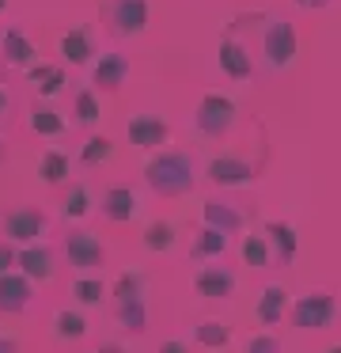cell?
Returning <instances> with one entry per match:
<instances>
[{
    "mask_svg": "<svg viewBox=\"0 0 341 353\" xmlns=\"http://www.w3.org/2000/svg\"><path fill=\"white\" fill-rule=\"evenodd\" d=\"M144 247H148V251H171L174 247V228L171 224H148V232H144Z\"/></svg>",
    "mask_w": 341,
    "mask_h": 353,
    "instance_id": "d4e9b609",
    "label": "cell"
},
{
    "mask_svg": "<svg viewBox=\"0 0 341 353\" xmlns=\"http://www.w3.org/2000/svg\"><path fill=\"white\" fill-rule=\"evenodd\" d=\"M15 266V254H12V243H0V274H8V270Z\"/></svg>",
    "mask_w": 341,
    "mask_h": 353,
    "instance_id": "e575fe53",
    "label": "cell"
},
{
    "mask_svg": "<svg viewBox=\"0 0 341 353\" xmlns=\"http://www.w3.org/2000/svg\"><path fill=\"white\" fill-rule=\"evenodd\" d=\"M269 236L277 239L280 259H285V262H292V254H296V232L288 228V224H269Z\"/></svg>",
    "mask_w": 341,
    "mask_h": 353,
    "instance_id": "484cf974",
    "label": "cell"
},
{
    "mask_svg": "<svg viewBox=\"0 0 341 353\" xmlns=\"http://www.w3.org/2000/svg\"><path fill=\"white\" fill-rule=\"evenodd\" d=\"M57 334L61 338H80L83 330H87V323H83V315H76V312H57Z\"/></svg>",
    "mask_w": 341,
    "mask_h": 353,
    "instance_id": "4316f807",
    "label": "cell"
},
{
    "mask_svg": "<svg viewBox=\"0 0 341 353\" xmlns=\"http://www.w3.org/2000/svg\"><path fill=\"white\" fill-rule=\"evenodd\" d=\"M110 23L118 34H136L148 23V4L144 0H110Z\"/></svg>",
    "mask_w": 341,
    "mask_h": 353,
    "instance_id": "ba28073f",
    "label": "cell"
},
{
    "mask_svg": "<svg viewBox=\"0 0 341 353\" xmlns=\"http://www.w3.org/2000/svg\"><path fill=\"white\" fill-rule=\"evenodd\" d=\"M129 61L125 54H103V61L95 65V88H106V92H118L125 84Z\"/></svg>",
    "mask_w": 341,
    "mask_h": 353,
    "instance_id": "8fae6325",
    "label": "cell"
},
{
    "mask_svg": "<svg viewBox=\"0 0 341 353\" xmlns=\"http://www.w3.org/2000/svg\"><path fill=\"white\" fill-rule=\"evenodd\" d=\"M242 259H247L250 266H269V247H265V239L250 236L247 243H242Z\"/></svg>",
    "mask_w": 341,
    "mask_h": 353,
    "instance_id": "83f0119b",
    "label": "cell"
},
{
    "mask_svg": "<svg viewBox=\"0 0 341 353\" xmlns=\"http://www.w3.org/2000/svg\"><path fill=\"white\" fill-rule=\"evenodd\" d=\"M30 84L42 95H57L61 88H65V72H61L57 65H30Z\"/></svg>",
    "mask_w": 341,
    "mask_h": 353,
    "instance_id": "44dd1931",
    "label": "cell"
},
{
    "mask_svg": "<svg viewBox=\"0 0 341 353\" xmlns=\"http://www.w3.org/2000/svg\"><path fill=\"white\" fill-rule=\"evenodd\" d=\"M220 69H224L231 80H247L254 65H250V54L239 46V42L224 39V42H220Z\"/></svg>",
    "mask_w": 341,
    "mask_h": 353,
    "instance_id": "7c38bea8",
    "label": "cell"
},
{
    "mask_svg": "<svg viewBox=\"0 0 341 353\" xmlns=\"http://www.w3.org/2000/svg\"><path fill=\"white\" fill-rule=\"evenodd\" d=\"M0 350H15V338H0Z\"/></svg>",
    "mask_w": 341,
    "mask_h": 353,
    "instance_id": "8d00e7d4",
    "label": "cell"
},
{
    "mask_svg": "<svg viewBox=\"0 0 341 353\" xmlns=\"http://www.w3.org/2000/svg\"><path fill=\"white\" fill-rule=\"evenodd\" d=\"M38 175H42L45 183H61V179L68 175V156L65 152H45L42 163H38Z\"/></svg>",
    "mask_w": 341,
    "mask_h": 353,
    "instance_id": "603a6c76",
    "label": "cell"
},
{
    "mask_svg": "<svg viewBox=\"0 0 341 353\" xmlns=\"http://www.w3.org/2000/svg\"><path fill=\"white\" fill-rule=\"evenodd\" d=\"M61 54H65V61L72 65H83L95 50H91V34L83 31V27H76V31H68L65 39H61Z\"/></svg>",
    "mask_w": 341,
    "mask_h": 353,
    "instance_id": "d6986e66",
    "label": "cell"
},
{
    "mask_svg": "<svg viewBox=\"0 0 341 353\" xmlns=\"http://www.w3.org/2000/svg\"><path fill=\"white\" fill-rule=\"evenodd\" d=\"M296 4H303V8H322L326 0H296Z\"/></svg>",
    "mask_w": 341,
    "mask_h": 353,
    "instance_id": "d590c367",
    "label": "cell"
},
{
    "mask_svg": "<svg viewBox=\"0 0 341 353\" xmlns=\"http://www.w3.org/2000/svg\"><path fill=\"white\" fill-rule=\"evenodd\" d=\"M72 296L80 300V304H99V300H103V281H95V277H83V281L72 285Z\"/></svg>",
    "mask_w": 341,
    "mask_h": 353,
    "instance_id": "f1b7e54d",
    "label": "cell"
},
{
    "mask_svg": "<svg viewBox=\"0 0 341 353\" xmlns=\"http://www.w3.org/2000/svg\"><path fill=\"white\" fill-rule=\"evenodd\" d=\"M4 57H8V65H19V69H30L34 65V57H38V50L30 46V39L23 31H8L4 34Z\"/></svg>",
    "mask_w": 341,
    "mask_h": 353,
    "instance_id": "e0dca14e",
    "label": "cell"
},
{
    "mask_svg": "<svg viewBox=\"0 0 341 353\" xmlns=\"http://www.w3.org/2000/svg\"><path fill=\"white\" fill-rule=\"evenodd\" d=\"M30 130L42 133V137H57V133H65V122H61V114L53 107H42V103H38V107L30 110Z\"/></svg>",
    "mask_w": 341,
    "mask_h": 353,
    "instance_id": "7402d4cb",
    "label": "cell"
},
{
    "mask_svg": "<svg viewBox=\"0 0 341 353\" xmlns=\"http://www.w3.org/2000/svg\"><path fill=\"white\" fill-rule=\"evenodd\" d=\"M103 213L110 216V221H133V216L141 213V201H136L133 190H125V186H114V190L103 194Z\"/></svg>",
    "mask_w": 341,
    "mask_h": 353,
    "instance_id": "30bf717a",
    "label": "cell"
},
{
    "mask_svg": "<svg viewBox=\"0 0 341 353\" xmlns=\"http://www.w3.org/2000/svg\"><path fill=\"white\" fill-rule=\"evenodd\" d=\"M330 319H333V296H326V292L303 296L292 312V323L300 330H322V327H330Z\"/></svg>",
    "mask_w": 341,
    "mask_h": 353,
    "instance_id": "277c9868",
    "label": "cell"
},
{
    "mask_svg": "<svg viewBox=\"0 0 341 353\" xmlns=\"http://www.w3.org/2000/svg\"><path fill=\"white\" fill-rule=\"evenodd\" d=\"M45 228H50V224H45V216L38 213V209H15V213L4 216V232L15 243H34Z\"/></svg>",
    "mask_w": 341,
    "mask_h": 353,
    "instance_id": "52a82bcc",
    "label": "cell"
},
{
    "mask_svg": "<svg viewBox=\"0 0 341 353\" xmlns=\"http://www.w3.org/2000/svg\"><path fill=\"white\" fill-rule=\"evenodd\" d=\"M167 137H171V130H167L163 118H156V114H136L133 122H129V141H133L136 148H156V145H163Z\"/></svg>",
    "mask_w": 341,
    "mask_h": 353,
    "instance_id": "9c48e42d",
    "label": "cell"
},
{
    "mask_svg": "<svg viewBox=\"0 0 341 353\" xmlns=\"http://www.w3.org/2000/svg\"><path fill=\"white\" fill-rule=\"evenodd\" d=\"M0 8H4V0H0Z\"/></svg>",
    "mask_w": 341,
    "mask_h": 353,
    "instance_id": "f35d334b",
    "label": "cell"
},
{
    "mask_svg": "<svg viewBox=\"0 0 341 353\" xmlns=\"http://www.w3.org/2000/svg\"><path fill=\"white\" fill-rule=\"evenodd\" d=\"M30 300V285L27 277L15 274H0V312H23Z\"/></svg>",
    "mask_w": 341,
    "mask_h": 353,
    "instance_id": "4fadbf2b",
    "label": "cell"
},
{
    "mask_svg": "<svg viewBox=\"0 0 341 353\" xmlns=\"http://www.w3.org/2000/svg\"><path fill=\"white\" fill-rule=\"evenodd\" d=\"M15 262L23 266V274H27V277H38V281H50V277H53L50 247H27L23 254H15Z\"/></svg>",
    "mask_w": 341,
    "mask_h": 353,
    "instance_id": "2e32d148",
    "label": "cell"
},
{
    "mask_svg": "<svg viewBox=\"0 0 341 353\" xmlns=\"http://www.w3.org/2000/svg\"><path fill=\"white\" fill-rule=\"evenodd\" d=\"M148 186L156 194H163V198H174V194H186L189 186H194V168H189V160L182 152H163L156 156V160L148 163Z\"/></svg>",
    "mask_w": 341,
    "mask_h": 353,
    "instance_id": "6da1fadb",
    "label": "cell"
},
{
    "mask_svg": "<svg viewBox=\"0 0 341 353\" xmlns=\"http://www.w3.org/2000/svg\"><path fill=\"white\" fill-rule=\"evenodd\" d=\"M99 114H103V110H99V99H95V92H80V95H76V118H80L83 125H91Z\"/></svg>",
    "mask_w": 341,
    "mask_h": 353,
    "instance_id": "f546056e",
    "label": "cell"
},
{
    "mask_svg": "<svg viewBox=\"0 0 341 353\" xmlns=\"http://www.w3.org/2000/svg\"><path fill=\"white\" fill-rule=\"evenodd\" d=\"M231 289H235V277L227 274V270H220V266L201 270V274H197V292H201V296H209V300L231 296Z\"/></svg>",
    "mask_w": 341,
    "mask_h": 353,
    "instance_id": "9a60e30c",
    "label": "cell"
},
{
    "mask_svg": "<svg viewBox=\"0 0 341 353\" xmlns=\"http://www.w3.org/2000/svg\"><path fill=\"white\" fill-rule=\"evenodd\" d=\"M205 224H209V228H220L224 236H231V232H239L242 216L235 213L231 205H220V201H205Z\"/></svg>",
    "mask_w": 341,
    "mask_h": 353,
    "instance_id": "ac0fdd59",
    "label": "cell"
},
{
    "mask_svg": "<svg viewBox=\"0 0 341 353\" xmlns=\"http://www.w3.org/2000/svg\"><path fill=\"white\" fill-rule=\"evenodd\" d=\"M118 296V319L129 330H144V277L141 274H125L114 289Z\"/></svg>",
    "mask_w": 341,
    "mask_h": 353,
    "instance_id": "7a4b0ae2",
    "label": "cell"
},
{
    "mask_svg": "<svg viewBox=\"0 0 341 353\" xmlns=\"http://www.w3.org/2000/svg\"><path fill=\"white\" fill-rule=\"evenodd\" d=\"M80 160L87 163V168H91V163H103V160H110V141H106V137H91L87 145H83Z\"/></svg>",
    "mask_w": 341,
    "mask_h": 353,
    "instance_id": "4dcf8cb0",
    "label": "cell"
},
{
    "mask_svg": "<svg viewBox=\"0 0 341 353\" xmlns=\"http://www.w3.org/2000/svg\"><path fill=\"white\" fill-rule=\"evenodd\" d=\"M285 304H288V292L280 289V285H269V289L262 292V304H258V319L273 327V323L285 315Z\"/></svg>",
    "mask_w": 341,
    "mask_h": 353,
    "instance_id": "ffe728a7",
    "label": "cell"
},
{
    "mask_svg": "<svg viewBox=\"0 0 341 353\" xmlns=\"http://www.w3.org/2000/svg\"><path fill=\"white\" fill-rule=\"evenodd\" d=\"M194 122H197V130L209 133V137H224L235 122V103L224 99V95H205L197 114H194Z\"/></svg>",
    "mask_w": 341,
    "mask_h": 353,
    "instance_id": "3957f363",
    "label": "cell"
},
{
    "mask_svg": "<svg viewBox=\"0 0 341 353\" xmlns=\"http://www.w3.org/2000/svg\"><path fill=\"white\" fill-rule=\"evenodd\" d=\"M197 338H201L205 345H224L227 342V327H224V323H216V319H209V323L197 327Z\"/></svg>",
    "mask_w": 341,
    "mask_h": 353,
    "instance_id": "d6a6232c",
    "label": "cell"
},
{
    "mask_svg": "<svg viewBox=\"0 0 341 353\" xmlns=\"http://www.w3.org/2000/svg\"><path fill=\"white\" fill-rule=\"evenodd\" d=\"M277 350V338H250V353H273Z\"/></svg>",
    "mask_w": 341,
    "mask_h": 353,
    "instance_id": "836d02e7",
    "label": "cell"
},
{
    "mask_svg": "<svg viewBox=\"0 0 341 353\" xmlns=\"http://www.w3.org/2000/svg\"><path fill=\"white\" fill-rule=\"evenodd\" d=\"M227 247V236L220 228H205L201 239L194 243V259H209V254H220Z\"/></svg>",
    "mask_w": 341,
    "mask_h": 353,
    "instance_id": "cb8c5ba5",
    "label": "cell"
},
{
    "mask_svg": "<svg viewBox=\"0 0 341 353\" xmlns=\"http://www.w3.org/2000/svg\"><path fill=\"white\" fill-rule=\"evenodd\" d=\"M91 209V198H87V186H72V194L65 198V216H83Z\"/></svg>",
    "mask_w": 341,
    "mask_h": 353,
    "instance_id": "1f68e13d",
    "label": "cell"
},
{
    "mask_svg": "<svg viewBox=\"0 0 341 353\" xmlns=\"http://www.w3.org/2000/svg\"><path fill=\"white\" fill-rule=\"evenodd\" d=\"M262 50H265V61H269L273 69L288 65V61H292V54H296V34H292V27H288L285 19H273V23L265 27Z\"/></svg>",
    "mask_w": 341,
    "mask_h": 353,
    "instance_id": "5b68a950",
    "label": "cell"
},
{
    "mask_svg": "<svg viewBox=\"0 0 341 353\" xmlns=\"http://www.w3.org/2000/svg\"><path fill=\"white\" fill-rule=\"evenodd\" d=\"M250 175H254V168L242 160H212L209 163V179L220 186H242V183H250Z\"/></svg>",
    "mask_w": 341,
    "mask_h": 353,
    "instance_id": "5bb4252c",
    "label": "cell"
},
{
    "mask_svg": "<svg viewBox=\"0 0 341 353\" xmlns=\"http://www.w3.org/2000/svg\"><path fill=\"white\" fill-rule=\"evenodd\" d=\"M65 251H68V262H72L76 270H95V266H103V259H106L103 243H99L91 232H72Z\"/></svg>",
    "mask_w": 341,
    "mask_h": 353,
    "instance_id": "8992f818",
    "label": "cell"
},
{
    "mask_svg": "<svg viewBox=\"0 0 341 353\" xmlns=\"http://www.w3.org/2000/svg\"><path fill=\"white\" fill-rule=\"evenodd\" d=\"M4 107H8V99H4V92H0V114H4Z\"/></svg>",
    "mask_w": 341,
    "mask_h": 353,
    "instance_id": "74e56055",
    "label": "cell"
}]
</instances>
